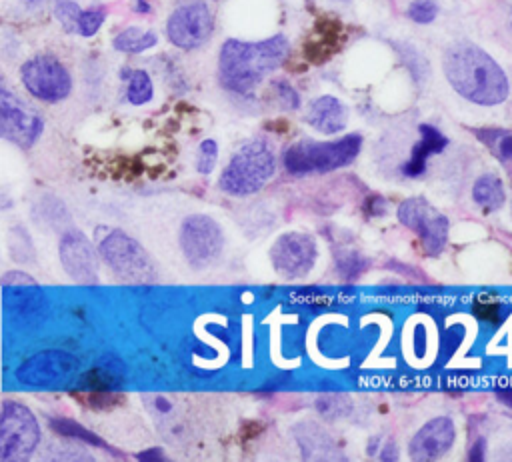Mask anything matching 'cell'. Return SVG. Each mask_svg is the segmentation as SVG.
<instances>
[{"label": "cell", "mask_w": 512, "mask_h": 462, "mask_svg": "<svg viewBox=\"0 0 512 462\" xmlns=\"http://www.w3.org/2000/svg\"><path fill=\"white\" fill-rule=\"evenodd\" d=\"M444 72L452 88L484 106L500 104L508 96V78L504 70L478 46L458 42L444 54Z\"/></svg>", "instance_id": "1"}, {"label": "cell", "mask_w": 512, "mask_h": 462, "mask_svg": "<svg viewBox=\"0 0 512 462\" xmlns=\"http://www.w3.org/2000/svg\"><path fill=\"white\" fill-rule=\"evenodd\" d=\"M288 50V40L280 34L262 42L228 40L220 52V80L232 92L250 94L286 60Z\"/></svg>", "instance_id": "2"}, {"label": "cell", "mask_w": 512, "mask_h": 462, "mask_svg": "<svg viewBox=\"0 0 512 462\" xmlns=\"http://www.w3.org/2000/svg\"><path fill=\"white\" fill-rule=\"evenodd\" d=\"M360 144L362 138L358 134H348L334 142L302 140L284 152V166L290 174L330 172L350 164L358 156Z\"/></svg>", "instance_id": "3"}, {"label": "cell", "mask_w": 512, "mask_h": 462, "mask_svg": "<svg viewBox=\"0 0 512 462\" xmlns=\"http://www.w3.org/2000/svg\"><path fill=\"white\" fill-rule=\"evenodd\" d=\"M276 158L266 142L244 144L228 162L220 176V188L234 196H246L260 190L274 174Z\"/></svg>", "instance_id": "4"}, {"label": "cell", "mask_w": 512, "mask_h": 462, "mask_svg": "<svg viewBox=\"0 0 512 462\" xmlns=\"http://www.w3.org/2000/svg\"><path fill=\"white\" fill-rule=\"evenodd\" d=\"M40 424L34 412L18 400L0 406V460H26L40 444Z\"/></svg>", "instance_id": "5"}, {"label": "cell", "mask_w": 512, "mask_h": 462, "mask_svg": "<svg viewBox=\"0 0 512 462\" xmlns=\"http://www.w3.org/2000/svg\"><path fill=\"white\" fill-rule=\"evenodd\" d=\"M98 252L120 278L130 282H148L156 276V266L144 246L128 236L124 230H108L100 242Z\"/></svg>", "instance_id": "6"}, {"label": "cell", "mask_w": 512, "mask_h": 462, "mask_svg": "<svg viewBox=\"0 0 512 462\" xmlns=\"http://www.w3.org/2000/svg\"><path fill=\"white\" fill-rule=\"evenodd\" d=\"M20 78L30 96L50 104L68 98L72 90L68 68L50 54H40L26 60L20 70Z\"/></svg>", "instance_id": "7"}, {"label": "cell", "mask_w": 512, "mask_h": 462, "mask_svg": "<svg viewBox=\"0 0 512 462\" xmlns=\"http://www.w3.org/2000/svg\"><path fill=\"white\" fill-rule=\"evenodd\" d=\"M178 240L186 262L194 268L210 266L224 246L220 226L206 214H192L184 218Z\"/></svg>", "instance_id": "8"}, {"label": "cell", "mask_w": 512, "mask_h": 462, "mask_svg": "<svg viewBox=\"0 0 512 462\" xmlns=\"http://www.w3.org/2000/svg\"><path fill=\"white\" fill-rule=\"evenodd\" d=\"M42 130V116L0 84V134L22 148H30L40 138Z\"/></svg>", "instance_id": "9"}, {"label": "cell", "mask_w": 512, "mask_h": 462, "mask_svg": "<svg viewBox=\"0 0 512 462\" xmlns=\"http://www.w3.org/2000/svg\"><path fill=\"white\" fill-rule=\"evenodd\" d=\"M398 220L412 228L428 256H438L448 238V220L424 198H408L398 208Z\"/></svg>", "instance_id": "10"}, {"label": "cell", "mask_w": 512, "mask_h": 462, "mask_svg": "<svg viewBox=\"0 0 512 462\" xmlns=\"http://www.w3.org/2000/svg\"><path fill=\"white\" fill-rule=\"evenodd\" d=\"M212 28V12L200 0L180 4L166 22V34L170 42L184 50H192L204 44L210 38Z\"/></svg>", "instance_id": "11"}, {"label": "cell", "mask_w": 512, "mask_h": 462, "mask_svg": "<svg viewBox=\"0 0 512 462\" xmlns=\"http://www.w3.org/2000/svg\"><path fill=\"white\" fill-rule=\"evenodd\" d=\"M78 364V358L70 352L56 348L40 350L18 366L16 380L28 386H54L66 380L78 368Z\"/></svg>", "instance_id": "12"}, {"label": "cell", "mask_w": 512, "mask_h": 462, "mask_svg": "<svg viewBox=\"0 0 512 462\" xmlns=\"http://www.w3.org/2000/svg\"><path fill=\"white\" fill-rule=\"evenodd\" d=\"M270 258L274 262L276 272H280L288 278L304 276L314 266L316 242L312 236L302 234V232L282 234L274 242V246L270 250Z\"/></svg>", "instance_id": "13"}, {"label": "cell", "mask_w": 512, "mask_h": 462, "mask_svg": "<svg viewBox=\"0 0 512 462\" xmlns=\"http://www.w3.org/2000/svg\"><path fill=\"white\" fill-rule=\"evenodd\" d=\"M60 262L66 274L82 284H94L98 280V254L92 242L80 230H68L60 238Z\"/></svg>", "instance_id": "14"}, {"label": "cell", "mask_w": 512, "mask_h": 462, "mask_svg": "<svg viewBox=\"0 0 512 462\" xmlns=\"http://www.w3.org/2000/svg\"><path fill=\"white\" fill-rule=\"evenodd\" d=\"M456 438V428L450 418L440 416L426 422L410 440V456L414 460H436L450 450Z\"/></svg>", "instance_id": "15"}, {"label": "cell", "mask_w": 512, "mask_h": 462, "mask_svg": "<svg viewBox=\"0 0 512 462\" xmlns=\"http://www.w3.org/2000/svg\"><path fill=\"white\" fill-rule=\"evenodd\" d=\"M306 120L318 132L336 134L346 126V108L334 96H320L310 104Z\"/></svg>", "instance_id": "16"}, {"label": "cell", "mask_w": 512, "mask_h": 462, "mask_svg": "<svg viewBox=\"0 0 512 462\" xmlns=\"http://www.w3.org/2000/svg\"><path fill=\"white\" fill-rule=\"evenodd\" d=\"M420 142L414 146L410 160L402 166V174L404 176H420L426 170V160L432 154H438L446 148L448 140L444 134H440L434 126L430 124H422L420 128Z\"/></svg>", "instance_id": "17"}, {"label": "cell", "mask_w": 512, "mask_h": 462, "mask_svg": "<svg viewBox=\"0 0 512 462\" xmlns=\"http://www.w3.org/2000/svg\"><path fill=\"white\" fill-rule=\"evenodd\" d=\"M474 202L484 208L486 212L500 210L504 204V186L496 174H484L476 180L472 188Z\"/></svg>", "instance_id": "18"}, {"label": "cell", "mask_w": 512, "mask_h": 462, "mask_svg": "<svg viewBox=\"0 0 512 462\" xmlns=\"http://www.w3.org/2000/svg\"><path fill=\"white\" fill-rule=\"evenodd\" d=\"M50 428L56 432V434H62V436H70V438H76V440H82L90 446H96V448H102L110 454H116V456H122L118 450H114L112 446H108L100 436H96L94 432H90L88 428H84L82 424H78L76 420H70V418H52L50 420Z\"/></svg>", "instance_id": "19"}, {"label": "cell", "mask_w": 512, "mask_h": 462, "mask_svg": "<svg viewBox=\"0 0 512 462\" xmlns=\"http://www.w3.org/2000/svg\"><path fill=\"white\" fill-rule=\"evenodd\" d=\"M158 42V36L150 30H140L136 26H130L126 30H122L114 40H112V46L114 50L118 52H130V54H138V52H144V50H150L152 46H156Z\"/></svg>", "instance_id": "20"}, {"label": "cell", "mask_w": 512, "mask_h": 462, "mask_svg": "<svg viewBox=\"0 0 512 462\" xmlns=\"http://www.w3.org/2000/svg\"><path fill=\"white\" fill-rule=\"evenodd\" d=\"M154 96V86L146 70H132L128 74V86H126V98L134 106H142L150 102Z\"/></svg>", "instance_id": "21"}, {"label": "cell", "mask_w": 512, "mask_h": 462, "mask_svg": "<svg viewBox=\"0 0 512 462\" xmlns=\"http://www.w3.org/2000/svg\"><path fill=\"white\" fill-rule=\"evenodd\" d=\"M80 398L94 410H110L122 400L116 390H86L84 394H80Z\"/></svg>", "instance_id": "22"}, {"label": "cell", "mask_w": 512, "mask_h": 462, "mask_svg": "<svg viewBox=\"0 0 512 462\" xmlns=\"http://www.w3.org/2000/svg\"><path fill=\"white\" fill-rule=\"evenodd\" d=\"M80 8L74 0H56L54 6V14L60 20V24L64 26L66 32H78V16H80Z\"/></svg>", "instance_id": "23"}, {"label": "cell", "mask_w": 512, "mask_h": 462, "mask_svg": "<svg viewBox=\"0 0 512 462\" xmlns=\"http://www.w3.org/2000/svg\"><path fill=\"white\" fill-rule=\"evenodd\" d=\"M104 18H106V10L104 8L82 10L80 16H78V32L82 36H94L100 30Z\"/></svg>", "instance_id": "24"}, {"label": "cell", "mask_w": 512, "mask_h": 462, "mask_svg": "<svg viewBox=\"0 0 512 462\" xmlns=\"http://www.w3.org/2000/svg\"><path fill=\"white\" fill-rule=\"evenodd\" d=\"M438 6L434 0H416L408 8V16L418 24H428L436 18Z\"/></svg>", "instance_id": "25"}, {"label": "cell", "mask_w": 512, "mask_h": 462, "mask_svg": "<svg viewBox=\"0 0 512 462\" xmlns=\"http://www.w3.org/2000/svg\"><path fill=\"white\" fill-rule=\"evenodd\" d=\"M216 158H218V146L214 140H204L198 148V172L202 174H210L214 164H216Z\"/></svg>", "instance_id": "26"}, {"label": "cell", "mask_w": 512, "mask_h": 462, "mask_svg": "<svg viewBox=\"0 0 512 462\" xmlns=\"http://www.w3.org/2000/svg\"><path fill=\"white\" fill-rule=\"evenodd\" d=\"M272 90L276 92V96H278V100H280V104L284 106V108H298L300 106V98H298V94H296V90L288 84V82H284V80H274V84H272Z\"/></svg>", "instance_id": "27"}, {"label": "cell", "mask_w": 512, "mask_h": 462, "mask_svg": "<svg viewBox=\"0 0 512 462\" xmlns=\"http://www.w3.org/2000/svg\"><path fill=\"white\" fill-rule=\"evenodd\" d=\"M366 266H368V262H366L362 256L354 254V252H352V254H342V256H338V268H340L342 274L356 276V274H360Z\"/></svg>", "instance_id": "28"}, {"label": "cell", "mask_w": 512, "mask_h": 462, "mask_svg": "<svg viewBox=\"0 0 512 462\" xmlns=\"http://www.w3.org/2000/svg\"><path fill=\"white\" fill-rule=\"evenodd\" d=\"M474 314L484 320V322H492L496 324L498 318H500V304L498 302H490V300H478L474 304Z\"/></svg>", "instance_id": "29"}, {"label": "cell", "mask_w": 512, "mask_h": 462, "mask_svg": "<svg viewBox=\"0 0 512 462\" xmlns=\"http://www.w3.org/2000/svg\"><path fill=\"white\" fill-rule=\"evenodd\" d=\"M136 458H138V460H166L162 448H148V450L136 454Z\"/></svg>", "instance_id": "30"}, {"label": "cell", "mask_w": 512, "mask_h": 462, "mask_svg": "<svg viewBox=\"0 0 512 462\" xmlns=\"http://www.w3.org/2000/svg\"><path fill=\"white\" fill-rule=\"evenodd\" d=\"M498 150H500V154H502L506 160H512V134L504 136V138L498 142Z\"/></svg>", "instance_id": "31"}, {"label": "cell", "mask_w": 512, "mask_h": 462, "mask_svg": "<svg viewBox=\"0 0 512 462\" xmlns=\"http://www.w3.org/2000/svg\"><path fill=\"white\" fill-rule=\"evenodd\" d=\"M468 458H470V460H482V458H484V440H482V438L472 444Z\"/></svg>", "instance_id": "32"}, {"label": "cell", "mask_w": 512, "mask_h": 462, "mask_svg": "<svg viewBox=\"0 0 512 462\" xmlns=\"http://www.w3.org/2000/svg\"><path fill=\"white\" fill-rule=\"evenodd\" d=\"M496 394H498V398H500L504 404L512 406V388H506V390H498Z\"/></svg>", "instance_id": "33"}, {"label": "cell", "mask_w": 512, "mask_h": 462, "mask_svg": "<svg viewBox=\"0 0 512 462\" xmlns=\"http://www.w3.org/2000/svg\"><path fill=\"white\" fill-rule=\"evenodd\" d=\"M386 450H388V452H384V454L380 456L382 460H396V458H398V456H396V452H394V450H396V448H394V444H388V446H386Z\"/></svg>", "instance_id": "34"}, {"label": "cell", "mask_w": 512, "mask_h": 462, "mask_svg": "<svg viewBox=\"0 0 512 462\" xmlns=\"http://www.w3.org/2000/svg\"><path fill=\"white\" fill-rule=\"evenodd\" d=\"M156 408L162 410V412H168V410H170V404H168V400H166L164 396H158V398H156Z\"/></svg>", "instance_id": "35"}, {"label": "cell", "mask_w": 512, "mask_h": 462, "mask_svg": "<svg viewBox=\"0 0 512 462\" xmlns=\"http://www.w3.org/2000/svg\"><path fill=\"white\" fill-rule=\"evenodd\" d=\"M26 2H28V4H38L40 0H26Z\"/></svg>", "instance_id": "36"}, {"label": "cell", "mask_w": 512, "mask_h": 462, "mask_svg": "<svg viewBox=\"0 0 512 462\" xmlns=\"http://www.w3.org/2000/svg\"><path fill=\"white\" fill-rule=\"evenodd\" d=\"M342 2H348V0H342Z\"/></svg>", "instance_id": "37"}]
</instances>
